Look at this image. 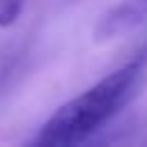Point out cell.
I'll use <instances>...</instances> for the list:
<instances>
[{"label":"cell","instance_id":"cell-2","mask_svg":"<svg viewBox=\"0 0 147 147\" xmlns=\"http://www.w3.org/2000/svg\"><path fill=\"white\" fill-rule=\"evenodd\" d=\"M147 18V0H119L113 5L94 28V41H110L136 30Z\"/></svg>","mask_w":147,"mask_h":147},{"label":"cell","instance_id":"cell-1","mask_svg":"<svg viewBox=\"0 0 147 147\" xmlns=\"http://www.w3.org/2000/svg\"><path fill=\"white\" fill-rule=\"evenodd\" d=\"M145 74L147 51L138 53L115 71L106 74L83 94L60 106L41 126L34 142L41 147H74L90 140L133 99Z\"/></svg>","mask_w":147,"mask_h":147}]
</instances>
